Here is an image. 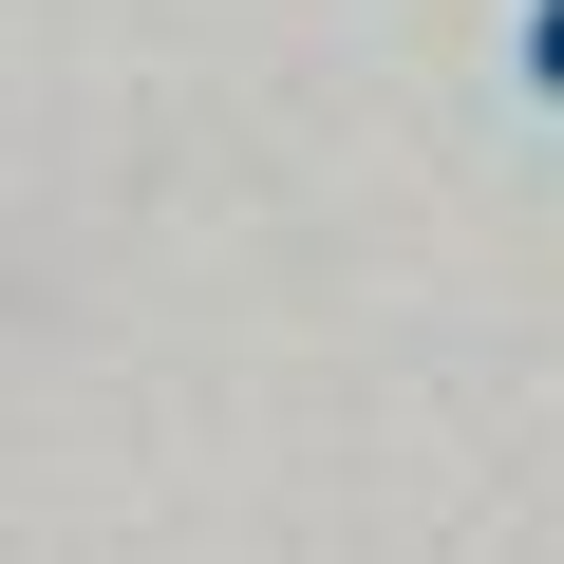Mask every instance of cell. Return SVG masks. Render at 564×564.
Instances as JSON below:
<instances>
[{
    "instance_id": "6da1fadb",
    "label": "cell",
    "mask_w": 564,
    "mask_h": 564,
    "mask_svg": "<svg viewBox=\"0 0 564 564\" xmlns=\"http://www.w3.org/2000/svg\"><path fill=\"white\" fill-rule=\"evenodd\" d=\"M527 76H545V95H564V0H527Z\"/></svg>"
}]
</instances>
